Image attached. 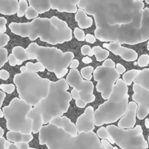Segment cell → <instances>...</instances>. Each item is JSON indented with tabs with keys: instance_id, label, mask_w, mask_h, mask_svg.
Returning <instances> with one entry per match:
<instances>
[{
	"instance_id": "cell-1",
	"label": "cell",
	"mask_w": 149,
	"mask_h": 149,
	"mask_svg": "<svg viewBox=\"0 0 149 149\" xmlns=\"http://www.w3.org/2000/svg\"><path fill=\"white\" fill-rule=\"evenodd\" d=\"M94 17L96 28L128 23L141 15L144 3L138 0H79L77 4Z\"/></svg>"
},
{
	"instance_id": "cell-2",
	"label": "cell",
	"mask_w": 149,
	"mask_h": 149,
	"mask_svg": "<svg viewBox=\"0 0 149 149\" xmlns=\"http://www.w3.org/2000/svg\"><path fill=\"white\" fill-rule=\"evenodd\" d=\"M13 33L34 41L40 38L50 45L63 44L72 39V31L65 21L52 16L51 18L36 17L30 23H13L9 25Z\"/></svg>"
},
{
	"instance_id": "cell-3",
	"label": "cell",
	"mask_w": 149,
	"mask_h": 149,
	"mask_svg": "<svg viewBox=\"0 0 149 149\" xmlns=\"http://www.w3.org/2000/svg\"><path fill=\"white\" fill-rule=\"evenodd\" d=\"M95 36L100 42H115L136 45L149 39V8L143 9L141 15L128 23L96 28Z\"/></svg>"
},
{
	"instance_id": "cell-4",
	"label": "cell",
	"mask_w": 149,
	"mask_h": 149,
	"mask_svg": "<svg viewBox=\"0 0 149 149\" xmlns=\"http://www.w3.org/2000/svg\"><path fill=\"white\" fill-rule=\"evenodd\" d=\"M39 144L48 149H106L95 132H79L74 136L48 123L39 130Z\"/></svg>"
},
{
	"instance_id": "cell-5",
	"label": "cell",
	"mask_w": 149,
	"mask_h": 149,
	"mask_svg": "<svg viewBox=\"0 0 149 149\" xmlns=\"http://www.w3.org/2000/svg\"><path fill=\"white\" fill-rule=\"evenodd\" d=\"M128 100L127 85L123 80L119 79L107 100L94 111L95 125L100 127L117 122L127 111Z\"/></svg>"
},
{
	"instance_id": "cell-6",
	"label": "cell",
	"mask_w": 149,
	"mask_h": 149,
	"mask_svg": "<svg viewBox=\"0 0 149 149\" xmlns=\"http://www.w3.org/2000/svg\"><path fill=\"white\" fill-rule=\"evenodd\" d=\"M69 85L66 80L60 79L58 81H50L48 94L34 106L42 116V122L49 123L52 118L61 116L66 113L72 97L68 91Z\"/></svg>"
},
{
	"instance_id": "cell-7",
	"label": "cell",
	"mask_w": 149,
	"mask_h": 149,
	"mask_svg": "<svg viewBox=\"0 0 149 149\" xmlns=\"http://www.w3.org/2000/svg\"><path fill=\"white\" fill-rule=\"evenodd\" d=\"M26 50L33 54L35 59L41 63L47 71L55 73L58 79L63 78L67 74L68 68L74 58L73 52H63L56 47L39 46L35 42L30 44Z\"/></svg>"
},
{
	"instance_id": "cell-8",
	"label": "cell",
	"mask_w": 149,
	"mask_h": 149,
	"mask_svg": "<svg viewBox=\"0 0 149 149\" xmlns=\"http://www.w3.org/2000/svg\"><path fill=\"white\" fill-rule=\"evenodd\" d=\"M50 80L42 78L36 72L17 74L13 82L17 87L19 98L32 106L37 105L48 94Z\"/></svg>"
},
{
	"instance_id": "cell-9",
	"label": "cell",
	"mask_w": 149,
	"mask_h": 149,
	"mask_svg": "<svg viewBox=\"0 0 149 149\" xmlns=\"http://www.w3.org/2000/svg\"><path fill=\"white\" fill-rule=\"evenodd\" d=\"M32 108L33 106L19 97L13 98L8 106L2 109L7 130L25 134L31 133L32 121L26 116Z\"/></svg>"
},
{
	"instance_id": "cell-10",
	"label": "cell",
	"mask_w": 149,
	"mask_h": 149,
	"mask_svg": "<svg viewBox=\"0 0 149 149\" xmlns=\"http://www.w3.org/2000/svg\"><path fill=\"white\" fill-rule=\"evenodd\" d=\"M95 81H97L96 85L97 91L101 93L104 100H107L110 96L115 83L120 77V74L115 68H109L103 65L97 66L93 71Z\"/></svg>"
},
{
	"instance_id": "cell-11",
	"label": "cell",
	"mask_w": 149,
	"mask_h": 149,
	"mask_svg": "<svg viewBox=\"0 0 149 149\" xmlns=\"http://www.w3.org/2000/svg\"><path fill=\"white\" fill-rule=\"evenodd\" d=\"M66 81L68 85L79 92L81 98L87 103H93L95 100L93 94L94 84L91 81L84 80L77 68H71L66 77Z\"/></svg>"
},
{
	"instance_id": "cell-12",
	"label": "cell",
	"mask_w": 149,
	"mask_h": 149,
	"mask_svg": "<svg viewBox=\"0 0 149 149\" xmlns=\"http://www.w3.org/2000/svg\"><path fill=\"white\" fill-rule=\"evenodd\" d=\"M94 108L88 106L84 113L79 116L76 122V127L78 132H89L95 129Z\"/></svg>"
},
{
	"instance_id": "cell-13",
	"label": "cell",
	"mask_w": 149,
	"mask_h": 149,
	"mask_svg": "<svg viewBox=\"0 0 149 149\" xmlns=\"http://www.w3.org/2000/svg\"><path fill=\"white\" fill-rule=\"evenodd\" d=\"M103 47L113 52L115 55H119L125 61H135L138 58V53L135 50L122 46L119 42H111L109 44L104 43Z\"/></svg>"
},
{
	"instance_id": "cell-14",
	"label": "cell",
	"mask_w": 149,
	"mask_h": 149,
	"mask_svg": "<svg viewBox=\"0 0 149 149\" xmlns=\"http://www.w3.org/2000/svg\"><path fill=\"white\" fill-rule=\"evenodd\" d=\"M138 104L135 101L128 103V110L122 117L120 118L118 127L122 129L133 128L136 124V111Z\"/></svg>"
},
{
	"instance_id": "cell-15",
	"label": "cell",
	"mask_w": 149,
	"mask_h": 149,
	"mask_svg": "<svg viewBox=\"0 0 149 149\" xmlns=\"http://www.w3.org/2000/svg\"><path fill=\"white\" fill-rule=\"evenodd\" d=\"M79 0H50L51 9L61 13H75Z\"/></svg>"
},
{
	"instance_id": "cell-16",
	"label": "cell",
	"mask_w": 149,
	"mask_h": 149,
	"mask_svg": "<svg viewBox=\"0 0 149 149\" xmlns=\"http://www.w3.org/2000/svg\"><path fill=\"white\" fill-rule=\"evenodd\" d=\"M49 124L55 125L60 128H62L65 132H68L71 135H77L78 134L76 125H74L71 121L66 116H57V117L52 118L49 122Z\"/></svg>"
},
{
	"instance_id": "cell-17",
	"label": "cell",
	"mask_w": 149,
	"mask_h": 149,
	"mask_svg": "<svg viewBox=\"0 0 149 149\" xmlns=\"http://www.w3.org/2000/svg\"><path fill=\"white\" fill-rule=\"evenodd\" d=\"M26 117L28 119H31L32 121V132H33L34 134L38 133L43 125L42 113L33 107L29 112Z\"/></svg>"
},
{
	"instance_id": "cell-18",
	"label": "cell",
	"mask_w": 149,
	"mask_h": 149,
	"mask_svg": "<svg viewBox=\"0 0 149 149\" xmlns=\"http://www.w3.org/2000/svg\"><path fill=\"white\" fill-rule=\"evenodd\" d=\"M18 9L17 0H0V13L12 15L17 13Z\"/></svg>"
},
{
	"instance_id": "cell-19",
	"label": "cell",
	"mask_w": 149,
	"mask_h": 149,
	"mask_svg": "<svg viewBox=\"0 0 149 149\" xmlns=\"http://www.w3.org/2000/svg\"><path fill=\"white\" fill-rule=\"evenodd\" d=\"M6 138L10 142L17 143L20 142L29 143L33 140V135L31 133L25 134L20 132H16V131H8L6 135Z\"/></svg>"
},
{
	"instance_id": "cell-20",
	"label": "cell",
	"mask_w": 149,
	"mask_h": 149,
	"mask_svg": "<svg viewBox=\"0 0 149 149\" xmlns=\"http://www.w3.org/2000/svg\"><path fill=\"white\" fill-rule=\"evenodd\" d=\"M75 20L78 23L80 29H88L93 26V19L87 16V14L84 10L79 8L77 10L75 15Z\"/></svg>"
},
{
	"instance_id": "cell-21",
	"label": "cell",
	"mask_w": 149,
	"mask_h": 149,
	"mask_svg": "<svg viewBox=\"0 0 149 149\" xmlns=\"http://www.w3.org/2000/svg\"><path fill=\"white\" fill-rule=\"evenodd\" d=\"M29 3L39 14L46 13L51 9L50 0H29Z\"/></svg>"
},
{
	"instance_id": "cell-22",
	"label": "cell",
	"mask_w": 149,
	"mask_h": 149,
	"mask_svg": "<svg viewBox=\"0 0 149 149\" xmlns=\"http://www.w3.org/2000/svg\"><path fill=\"white\" fill-rule=\"evenodd\" d=\"M12 54L15 57L16 59L21 61L23 63L27 60H35L33 54L27 52L26 49L20 46L15 47L12 50Z\"/></svg>"
},
{
	"instance_id": "cell-23",
	"label": "cell",
	"mask_w": 149,
	"mask_h": 149,
	"mask_svg": "<svg viewBox=\"0 0 149 149\" xmlns=\"http://www.w3.org/2000/svg\"><path fill=\"white\" fill-rule=\"evenodd\" d=\"M94 55H95L96 60L98 62H101L106 60L107 57H109V51L103 49L99 46H95L91 49V52L89 55V57H92Z\"/></svg>"
},
{
	"instance_id": "cell-24",
	"label": "cell",
	"mask_w": 149,
	"mask_h": 149,
	"mask_svg": "<svg viewBox=\"0 0 149 149\" xmlns=\"http://www.w3.org/2000/svg\"><path fill=\"white\" fill-rule=\"evenodd\" d=\"M139 73L140 71L136 69H132L130 70V71H127L125 74H123L122 80H123L124 82H125L127 86L131 85L132 81H133L134 79H135V77H136Z\"/></svg>"
},
{
	"instance_id": "cell-25",
	"label": "cell",
	"mask_w": 149,
	"mask_h": 149,
	"mask_svg": "<svg viewBox=\"0 0 149 149\" xmlns=\"http://www.w3.org/2000/svg\"><path fill=\"white\" fill-rule=\"evenodd\" d=\"M96 135H97L98 138L108 141L111 144L115 143L114 141H113V139L112 138V137L111 136L110 134L109 133V132H108L107 130H106V128L104 127H101L97 131V134H96Z\"/></svg>"
},
{
	"instance_id": "cell-26",
	"label": "cell",
	"mask_w": 149,
	"mask_h": 149,
	"mask_svg": "<svg viewBox=\"0 0 149 149\" xmlns=\"http://www.w3.org/2000/svg\"><path fill=\"white\" fill-rule=\"evenodd\" d=\"M26 67L28 68L29 71H33V72H42L45 70V66L42 65L41 63L37 62L36 63H33L31 62H28L26 63Z\"/></svg>"
},
{
	"instance_id": "cell-27",
	"label": "cell",
	"mask_w": 149,
	"mask_h": 149,
	"mask_svg": "<svg viewBox=\"0 0 149 149\" xmlns=\"http://www.w3.org/2000/svg\"><path fill=\"white\" fill-rule=\"evenodd\" d=\"M28 8V2L26 0H19L18 9H17V15L18 17H23L26 14Z\"/></svg>"
},
{
	"instance_id": "cell-28",
	"label": "cell",
	"mask_w": 149,
	"mask_h": 149,
	"mask_svg": "<svg viewBox=\"0 0 149 149\" xmlns=\"http://www.w3.org/2000/svg\"><path fill=\"white\" fill-rule=\"evenodd\" d=\"M94 68L93 66H87L81 68V75L82 78L84 79L90 81L92 79V75H93Z\"/></svg>"
},
{
	"instance_id": "cell-29",
	"label": "cell",
	"mask_w": 149,
	"mask_h": 149,
	"mask_svg": "<svg viewBox=\"0 0 149 149\" xmlns=\"http://www.w3.org/2000/svg\"><path fill=\"white\" fill-rule=\"evenodd\" d=\"M8 61V52L4 47L0 48V68Z\"/></svg>"
},
{
	"instance_id": "cell-30",
	"label": "cell",
	"mask_w": 149,
	"mask_h": 149,
	"mask_svg": "<svg viewBox=\"0 0 149 149\" xmlns=\"http://www.w3.org/2000/svg\"><path fill=\"white\" fill-rule=\"evenodd\" d=\"M25 15H26V18L30 20V19H34V18H36V17H38V16H39V13H38V12L36 11L34 8H33L32 7L29 6V7H28L27 10H26Z\"/></svg>"
},
{
	"instance_id": "cell-31",
	"label": "cell",
	"mask_w": 149,
	"mask_h": 149,
	"mask_svg": "<svg viewBox=\"0 0 149 149\" xmlns=\"http://www.w3.org/2000/svg\"><path fill=\"white\" fill-rule=\"evenodd\" d=\"M137 63L140 67H143V68L146 67L149 63V55L148 54L142 55L138 58V61Z\"/></svg>"
},
{
	"instance_id": "cell-32",
	"label": "cell",
	"mask_w": 149,
	"mask_h": 149,
	"mask_svg": "<svg viewBox=\"0 0 149 149\" xmlns=\"http://www.w3.org/2000/svg\"><path fill=\"white\" fill-rule=\"evenodd\" d=\"M74 36H75L76 39H77V40L81 41V42L85 40V33H84V31L81 30L79 28H75V29H74Z\"/></svg>"
},
{
	"instance_id": "cell-33",
	"label": "cell",
	"mask_w": 149,
	"mask_h": 149,
	"mask_svg": "<svg viewBox=\"0 0 149 149\" xmlns=\"http://www.w3.org/2000/svg\"><path fill=\"white\" fill-rule=\"evenodd\" d=\"M0 89L1 90V91H3L4 93H8V94H11L14 92L15 87L14 84H2L0 85Z\"/></svg>"
},
{
	"instance_id": "cell-34",
	"label": "cell",
	"mask_w": 149,
	"mask_h": 149,
	"mask_svg": "<svg viewBox=\"0 0 149 149\" xmlns=\"http://www.w3.org/2000/svg\"><path fill=\"white\" fill-rule=\"evenodd\" d=\"M10 41V36L4 33H0V48L4 47Z\"/></svg>"
},
{
	"instance_id": "cell-35",
	"label": "cell",
	"mask_w": 149,
	"mask_h": 149,
	"mask_svg": "<svg viewBox=\"0 0 149 149\" xmlns=\"http://www.w3.org/2000/svg\"><path fill=\"white\" fill-rule=\"evenodd\" d=\"M7 22V19L0 16V33H5L6 32V31H7V27H6Z\"/></svg>"
},
{
	"instance_id": "cell-36",
	"label": "cell",
	"mask_w": 149,
	"mask_h": 149,
	"mask_svg": "<svg viewBox=\"0 0 149 149\" xmlns=\"http://www.w3.org/2000/svg\"><path fill=\"white\" fill-rule=\"evenodd\" d=\"M6 97V95L5 93H4L3 91L0 90V118H2L4 117V113H3L2 111L1 110V105H2L3 101L4 100V98Z\"/></svg>"
},
{
	"instance_id": "cell-37",
	"label": "cell",
	"mask_w": 149,
	"mask_h": 149,
	"mask_svg": "<svg viewBox=\"0 0 149 149\" xmlns=\"http://www.w3.org/2000/svg\"><path fill=\"white\" fill-rule=\"evenodd\" d=\"M103 66L109 67V68H115V63L111 59H106L103 61Z\"/></svg>"
},
{
	"instance_id": "cell-38",
	"label": "cell",
	"mask_w": 149,
	"mask_h": 149,
	"mask_svg": "<svg viewBox=\"0 0 149 149\" xmlns=\"http://www.w3.org/2000/svg\"><path fill=\"white\" fill-rule=\"evenodd\" d=\"M91 49L92 48L90 47L89 45H84V46L81 47V52L83 55H90V52H91Z\"/></svg>"
},
{
	"instance_id": "cell-39",
	"label": "cell",
	"mask_w": 149,
	"mask_h": 149,
	"mask_svg": "<svg viewBox=\"0 0 149 149\" xmlns=\"http://www.w3.org/2000/svg\"><path fill=\"white\" fill-rule=\"evenodd\" d=\"M10 77V74L6 70H1L0 71V79L2 80H7Z\"/></svg>"
},
{
	"instance_id": "cell-40",
	"label": "cell",
	"mask_w": 149,
	"mask_h": 149,
	"mask_svg": "<svg viewBox=\"0 0 149 149\" xmlns=\"http://www.w3.org/2000/svg\"><path fill=\"white\" fill-rule=\"evenodd\" d=\"M102 143V145L103 146V147H104L106 149H117L116 147H113L112 146L111 144L108 141H106V140H102V141H100Z\"/></svg>"
},
{
	"instance_id": "cell-41",
	"label": "cell",
	"mask_w": 149,
	"mask_h": 149,
	"mask_svg": "<svg viewBox=\"0 0 149 149\" xmlns=\"http://www.w3.org/2000/svg\"><path fill=\"white\" fill-rule=\"evenodd\" d=\"M87 104V103L81 98H79V99H77V100H76V105H77V107H79V108L83 109V108L85 107L86 105Z\"/></svg>"
},
{
	"instance_id": "cell-42",
	"label": "cell",
	"mask_w": 149,
	"mask_h": 149,
	"mask_svg": "<svg viewBox=\"0 0 149 149\" xmlns=\"http://www.w3.org/2000/svg\"><path fill=\"white\" fill-rule=\"evenodd\" d=\"M15 145L19 149H29L30 148V147H29V143H26V142L17 143H15Z\"/></svg>"
},
{
	"instance_id": "cell-43",
	"label": "cell",
	"mask_w": 149,
	"mask_h": 149,
	"mask_svg": "<svg viewBox=\"0 0 149 149\" xmlns=\"http://www.w3.org/2000/svg\"><path fill=\"white\" fill-rule=\"evenodd\" d=\"M116 70L119 74H122L125 72V71H126V68H125V67L124 66V65H122V64L117 63L116 65Z\"/></svg>"
},
{
	"instance_id": "cell-44",
	"label": "cell",
	"mask_w": 149,
	"mask_h": 149,
	"mask_svg": "<svg viewBox=\"0 0 149 149\" xmlns=\"http://www.w3.org/2000/svg\"><path fill=\"white\" fill-rule=\"evenodd\" d=\"M85 40L87 41V42H89V43L93 44L95 42L96 38H95V36H93L92 34L88 33V34H87L85 36Z\"/></svg>"
},
{
	"instance_id": "cell-45",
	"label": "cell",
	"mask_w": 149,
	"mask_h": 149,
	"mask_svg": "<svg viewBox=\"0 0 149 149\" xmlns=\"http://www.w3.org/2000/svg\"><path fill=\"white\" fill-rule=\"evenodd\" d=\"M8 61L9 63L11 66H15L16 65V58L13 54H10V55L8 56Z\"/></svg>"
},
{
	"instance_id": "cell-46",
	"label": "cell",
	"mask_w": 149,
	"mask_h": 149,
	"mask_svg": "<svg viewBox=\"0 0 149 149\" xmlns=\"http://www.w3.org/2000/svg\"><path fill=\"white\" fill-rule=\"evenodd\" d=\"M71 97H72V98L75 99V100H77V99H79V98H81L79 92L77 91V90H75V89H73V90H71Z\"/></svg>"
},
{
	"instance_id": "cell-47",
	"label": "cell",
	"mask_w": 149,
	"mask_h": 149,
	"mask_svg": "<svg viewBox=\"0 0 149 149\" xmlns=\"http://www.w3.org/2000/svg\"><path fill=\"white\" fill-rule=\"evenodd\" d=\"M79 62L78 60L73 59L69 66L71 68H77L79 66Z\"/></svg>"
},
{
	"instance_id": "cell-48",
	"label": "cell",
	"mask_w": 149,
	"mask_h": 149,
	"mask_svg": "<svg viewBox=\"0 0 149 149\" xmlns=\"http://www.w3.org/2000/svg\"><path fill=\"white\" fill-rule=\"evenodd\" d=\"M6 141V138L4 137H0V149H5L4 148V142Z\"/></svg>"
},
{
	"instance_id": "cell-49",
	"label": "cell",
	"mask_w": 149,
	"mask_h": 149,
	"mask_svg": "<svg viewBox=\"0 0 149 149\" xmlns=\"http://www.w3.org/2000/svg\"><path fill=\"white\" fill-rule=\"evenodd\" d=\"M82 62L84 63L89 64L90 63H92V59L90 58V57H84V58H82Z\"/></svg>"
},
{
	"instance_id": "cell-50",
	"label": "cell",
	"mask_w": 149,
	"mask_h": 149,
	"mask_svg": "<svg viewBox=\"0 0 149 149\" xmlns=\"http://www.w3.org/2000/svg\"><path fill=\"white\" fill-rule=\"evenodd\" d=\"M10 143H10L8 140H6L5 142H4V148H5V149L9 148V147H10Z\"/></svg>"
},
{
	"instance_id": "cell-51",
	"label": "cell",
	"mask_w": 149,
	"mask_h": 149,
	"mask_svg": "<svg viewBox=\"0 0 149 149\" xmlns=\"http://www.w3.org/2000/svg\"><path fill=\"white\" fill-rule=\"evenodd\" d=\"M20 71H21V73H25V72H27L29 70H28V68H26V66H22L20 68Z\"/></svg>"
},
{
	"instance_id": "cell-52",
	"label": "cell",
	"mask_w": 149,
	"mask_h": 149,
	"mask_svg": "<svg viewBox=\"0 0 149 149\" xmlns=\"http://www.w3.org/2000/svg\"><path fill=\"white\" fill-rule=\"evenodd\" d=\"M8 149H19V148L16 146L15 143H10V147H9Z\"/></svg>"
},
{
	"instance_id": "cell-53",
	"label": "cell",
	"mask_w": 149,
	"mask_h": 149,
	"mask_svg": "<svg viewBox=\"0 0 149 149\" xmlns=\"http://www.w3.org/2000/svg\"><path fill=\"white\" fill-rule=\"evenodd\" d=\"M4 130L0 127V137H2L3 135H4Z\"/></svg>"
},
{
	"instance_id": "cell-54",
	"label": "cell",
	"mask_w": 149,
	"mask_h": 149,
	"mask_svg": "<svg viewBox=\"0 0 149 149\" xmlns=\"http://www.w3.org/2000/svg\"><path fill=\"white\" fill-rule=\"evenodd\" d=\"M22 63H23V62L21 61H19V60L16 59V65H21Z\"/></svg>"
},
{
	"instance_id": "cell-55",
	"label": "cell",
	"mask_w": 149,
	"mask_h": 149,
	"mask_svg": "<svg viewBox=\"0 0 149 149\" xmlns=\"http://www.w3.org/2000/svg\"><path fill=\"white\" fill-rule=\"evenodd\" d=\"M138 1H143V0H138ZM145 1H146V2L148 3V4H149V0H145Z\"/></svg>"
},
{
	"instance_id": "cell-56",
	"label": "cell",
	"mask_w": 149,
	"mask_h": 149,
	"mask_svg": "<svg viewBox=\"0 0 149 149\" xmlns=\"http://www.w3.org/2000/svg\"><path fill=\"white\" fill-rule=\"evenodd\" d=\"M29 149H37V148H30Z\"/></svg>"
}]
</instances>
